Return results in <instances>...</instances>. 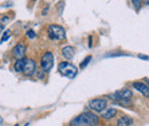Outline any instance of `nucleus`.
Masks as SVG:
<instances>
[{
    "label": "nucleus",
    "mask_w": 149,
    "mask_h": 126,
    "mask_svg": "<svg viewBox=\"0 0 149 126\" xmlns=\"http://www.w3.org/2000/svg\"><path fill=\"white\" fill-rule=\"evenodd\" d=\"M99 124V117L93 112H83L71 120V126H96Z\"/></svg>",
    "instance_id": "f257e3e1"
},
{
    "label": "nucleus",
    "mask_w": 149,
    "mask_h": 126,
    "mask_svg": "<svg viewBox=\"0 0 149 126\" xmlns=\"http://www.w3.org/2000/svg\"><path fill=\"white\" fill-rule=\"evenodd\" d=\"M58 71L61 72V74H63L64 77H67L69 79H72L77 76L78 69H77L76 65L69 63V62H61L58 64Z\"/></svg>",
    "instance_id": "f03ea898"
},
{
    "label": "nucleus",
    "mask_w": 149,
    "mask_h": 126,
    "mask_svg": "<svg viewBox=\"0 0 149 126\" xmlns=\"http://www.w3.org/2000/svg\"><path fill=\"white\" fill-rule=\"evenodd\" d=\"M48 36L52 40L56 41H62L65 39V30L61 25L52 24L48 26Z\"/></svg>",
    "instance_id": "7ed1b4c3"
},
{
    "label": "nucleus",
    "mask_w": 149,
    "mask_h": 126,
    "mask_svg": "<svg viewBox=\"0 0 149 126\" xmlns=\"http://www.w3.org/2000/svg\"><path fill=\"white\" fill-rule=\"evenodd\" d=\"M54 65V55L51 52H46L41 56L40 60V67L44 72H48Z\"/></svg>",
    "instance_id": "20e7f679"
},
{
    "label": "nucleus",
    "mask_w": 149,
    "mask_h": 126,
    "mask_svg": "<svg viewBox=\"0 0 149 126\" xmlns=\"http://www.w3.org/2000/svg\"><path fill=\"white\" fill-rule=\"evenodd\" d=\"M88 106L95 112H102L104 109L107 108V100H104V99H94L92 101H90Z\"/></svg>",
    "instance_id": "39448f33"
},
{
    "label": "nucleus",
    "mask_w": 149,
    "mask_h": 126,
    "mask_svg": "<svg viewBox=\"0 0 149 126\" xmlns=\"http://www.w3.org/2000/svg\"><path fill=\"white\" fill-rule=\"evenodd\" d=\"M37 70V64L35 62V60L32 58H25V63H24V69L23 73L28 77H31Z\"/></svg>",
    "instance_id": "423d86ee"
},
{
    "label": "nucleus",
    "mask_w": 149,
    "mask_h": 126,
    "mask_svg": "<svg viewBox=\"0 0 149 126\" xmlns=\"http://www.w3.org/2000/svg\"><path fill=\"white\" fill-rule=\"evenodd\" d=\"M131 96H132V92L130 90H126V88H123L120 90H117L113 94L110 95L112 100H116V101H124V100H129Z\"/></svg>",
    "instance_id": "0eeeda50"
},
{
    "label": "nucleus",
    "mask_w": 149,
    "mask_h": 126,
    "mask_svg": "<svg viewBox=\"0 0 149 126\" xmlns=\"http://www.w3.org/2000/svg\"><path fill=\"white\" fill-rule=\"evenodd\" d=\"M25 52H26V47L23 42H19L16 46H14L13 51H12V54L13 56L16 58V60H22L24 58L25 56Z\"/></svg>",
    "instance_id": "6e6552de"
},
{
    "label": "nucleus",
    "mask_w": 149,
    "mask_h": 126,
    "mask_svg": "<svg viewBox=\"0 0 149 126\" xmlns=\"http://www.w3.org/2000/svg\"><path fill=\"white\" fill-rule=\"evenodd\" d=\"M133 87L136 90H139V92H140L142 95H145L146 97H149V87L146 84L140 83V81H135V83H133Z\"/></svg>",
    "instance_id": "1a4fd4ad"
},
{
    "label": "nucleus",
    "mask_w": 149,
    "mask_h": 126,
    "mask_svg": "<svg viewBox=\"0 0 149 126\" xmlns=\"http://www.w3.org/2000/svg\"><path fill=\"white\" fill-rule=\"evenodd\" d=\"M62 55L67 60H71L74 56V48L71 46H65L62 48Z\"/></svg>",
    "instance_id": "9d476101"
},
{
    "label": "nucleus",
    "mask_w": 149,
    "mask_h": 126,
    "mask_svg": "<svg viewBox=\"0 0 149 126\" xmlns=\"http://www.w3.org/2000/svg\"><path fill=\"white\" fill-rule=\"evenodd\" d=\"M117 115V110L115 108H108L106 111L102 112V118L104 119H111Z\"/></svg>",
    "instance_id": "9b49d317"
},
{
    "label": "nucleus",
    "mask_w": 149,
    "mask_h": 126,
    "mask_svg": "<svg viewBox=\"0 0 149 126\" xmlns=\"http://www.w3.org/2000/svg\"><path fill=\"white\" fill-rule=\"evenodd\" d=\"M133 123L132 118L131 117H127V116H123L118 119L117 122V126H131Z\"/></svg>",
    "instance_id": "f8f14e48"
},
{
    "label": "nucleus",
    "mask_w": 149,
    "mask_h": 126,
    "mask_svg": "<svg viewBox=\"0 0 149 126\" xmlns=\"http://www.w3.org/2000/svg\"><path fill=\"white\" fill-rule=\"evenodd\" d=\"M24 63H25V58L22 60H16V62L14 63V69L16 72H23L24 69Z\"/></svg>",
    "instance_id": "ddd939ff"
},
{
    "label": "nucleus",
    "mask_w": 149,
    "mask_h": 126,
    "mask_svg": "<svg viewBox=\"0 0 149 126\" xmlns=\"http://www.w3.org/2000/svg\"><path fill=\"white\" fill-rule=\"evenodd\" d=\"M92 61V56L91 55H88V56H86L85 58H84V61L80 63V69H84V68H86L87 65H88V63Z\"/></svg>",
    "instance_id": "4468645a"
},
{
    "label": "nucleus",
    "mask_w": 149,
    "mask_h": 126,
    "mask_svg": "<svg viewBox=\"0 0 149 126\" xmlns=\"http://www.w3.org/2000/svg\"><path fill=\"white\" fill-rule=\"evenodd\" d=\"M9 38H10V30H6V31L2 33V37H1V39H0V42L2 44V42H5V41H7Z\"/></svg>",
    "instance_id": "2eb2a0df"
},
{
    "label": "nucleus",
    "mask_w": 149,
    "mask_h": 126,
    "mask_svg": "<svg viewBox=\"0 0 149 126\" xmlns=\"http://www.w3.org/2000/svg\"><path fill=\"white\" fill-rule=\"evenodd\" d=\"M26 37H29L30 39H33V38H36V32L33 30H28L26 31Z\"/></svg>",
    "instance_id": "dca6fc26"
},
{
    "label": "nucleus",
    "mask_w": 149,
    "mask_h": 126,
    "mask_svg": "<svg viewBox=\"0 0 149 126\" xmlns=\"http://www.w3.org/2000/svg\"><path fill=\"white\" fill-rule=\"evenodd\" d=\"M141 1H142V0H132V3L134 5V7H135L136 9H139V8L141 7Z\"/></svg>",
    "instance_id": "f3484780"
},
{
    "label": "nucleus",
    "mask_w": 149,
    "mask_h": 126,
    "mask_svg": "<svg viewBox=\"0 0 149 126\" xmlns=\"http://www.w3.org/2000/svg\"><path fill=\"white\" fill-rule=\"evenodd\" d=\"M139 57L140 58H143V60H149L148 56H145V55H139Z\"/></svg>",
    "instance_id": "a211bd4d"
},
{
    "label": "nucleus",
    "mask_w": 149,
    "mask_h": 126,
    "mask_svg": "<svg viewBox=\"0 0 149 126\" xmlns=\"http://www.w3.org/2000/svg\"><path fill=\"white\" fill-rule=\"evenodd\" d=\"M143 1H145L146 3H149V0H143Z\"/></svg>",
    "instance_id": "6ab92c4d"
},
{
    "label": "nucleus",
    "mask_w": 149,
    "mask_h": 126,
    "mask_svg": "<svg viewBox=\"0 0 149 126\" xmlns=\"http://www.w3.org/2000/svg\"><path fill=\"white\" fill-rule=\"evenodd\" d=\"M147 83H148V87H149V79L147 80Z\"/></svg>",
    "instance_id": "aec40b11"
},
{
    "label": "nucleus",
    "mask_w": 149,
    "mask_h": 126,
    "mask_svg": "<svg viewBox=\"0 0 149 126\" xmlns=\"http://www.w3.org/2000/svg\"><path fill=\"white\" fill-rule=\"evenodd\" d=\"M24 126H29V124H25V125H24Z\"/></svg>",
    "instance_id": "412c9836"
},
{
    "label": "nucleus",
    "mask_w": 149,
    "mask_h": 126,
    "mask_svg": "<svg viewBox=\"0 0 149 126\" xmlns=\"http://www.w3.org/2000/svg\"><path fill=\"white\" fill-rule=\"evenodd\" d=\"M15 126H19V125H15Z\"/></svg>",
    "instance_id": "4be33fe9"
}]
</instances>
